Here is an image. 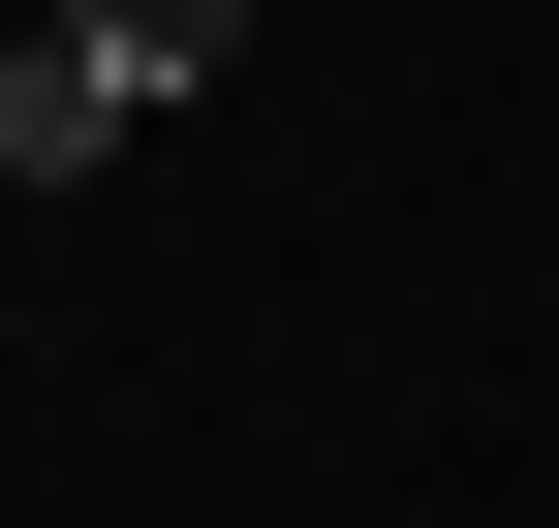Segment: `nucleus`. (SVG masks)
Here are the masks:
<instances>
[{"instance_id":"nucleus-1","label":"nucleus","mask_w":559,"mask_h":528,"mask_svg":"<svg viewBox=\"0 0 559 528\" xmlns=\"http://www.w3.org/2000/svg\"><path fill=\"white\" fill-rule=\"evenodd\" d=\"M62 62L156 124V94H218V62H249V0H62Z\"/></svg>"}]
</instances>
